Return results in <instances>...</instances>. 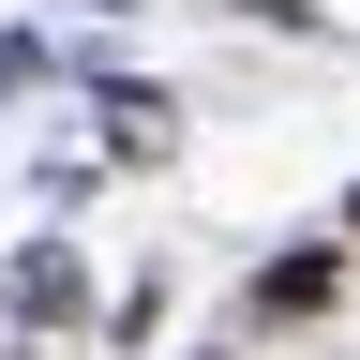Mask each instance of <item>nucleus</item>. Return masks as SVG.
Here are the masks:
<instances>
[{
	"mask_svg": "<svg viewBox=\"0 0 360 360\" xmlns=\"http://www.w3.org/2000/svg\"><path fill=\"white\" fill-rule=\"evenodd\" d=\"M345 225H360V195H345Z\"/></svg>",
	"mask_w": 360,
	"mask_h": 360,
	"instance_id": "f257e3e1",
	"label": "nucleus"
}]
</instances>
